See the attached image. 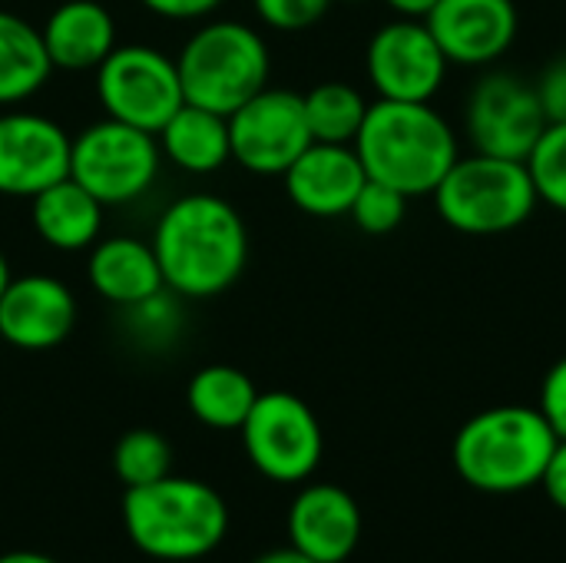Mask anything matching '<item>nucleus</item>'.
I'll list each match as a JSON object with an SVG mask.
<instances>
[{
  "label": "nucleus",
  "instance_id": "72a5a7b5",
  "mask_svg": "<svg viewBox=\"0 0 566 563\" xmlns=\"http://www.w3.org/2000/svg\"><path fill=\"white\" fill-rule=\"evenodd\" d=\"M252 563H315V561H312V557H305V554H298V551L289 544V548H279V551H269V554L255 557Z\"/></svg>",
  "mask_w": 566,
  "mask_h": 563
},
{
  "label": "nucleus",
  "instance_id": "473e14b6",
  "mask_svg": "<svg viewBox=\"0 0 566 563\" xmlns=\"http://www.w3.org/2000/svg\"><path fill=\"white\" fill-rule=\"evenodd\" d=\"M398 17H411V20H424L431 10H434V3L438 0H385Z\"/></svg>",
  "mask_w": 566,
  "mask_h": 563
},
{
  "label": "nucleus",
  "instance_id": "ddd939ff",
  "mask_svg": "<svg viewBox=\"0 0 566 563\" xmlns=\"http://www.w3.org/2000/svg\"><path fill=\"white\" fill-rule=\"evenodd\" d=\"M70 136L40 113H0V196L33 199L70 176Z\"/></svg>",
  "mask_w": 566,
  "mask_h": 563
},
{
  "label": "nucleus",
  "instance_id": "f3484780",
  "mask_svg": "<svg viewBox=\"0 0 566 563\" xmlns=\"http://www.w3.org/2000/svg\"><path fill=\"white\" fill-rule=\"evenodd\" d=\"M368 173L355 153V146L338 143H312L289 169H285V192L295 209L315 219L348 216L358 189L365 186Z\"/></svg>",
  "mask_w": 566,
  "mask_h": 563
},
{
  "label": "nucleus",
  "instance_id": "423d86ee",
  "mask_svg": "<svg viewBox=\"0 0 566 563\" xmlns=\"http://www.w3.org/2000/svg\"><path fill=\"white\" fill-rule=\"evenodd\" d=\"M431 196L438 216L464 236L511 232L524 226L541 202L527 163L488 153L458 156Z\"/></svg>",
  "mask_w": 566,
  "mask_h": 563
},
{
  "label": "nucleus",
  "instance_id": "dca6fc26",
  "mask_svg": "<svg viewBox=\"0 0 566 563\" xmlns=\"http://www.w3.org/2000/svg\"><path fill=\"white\" fill-rule=\"evenodd\" d=\"M361 541V508L338 484H308L289 508V544L315 563H345Z\"/></svg>",
  "mask_w": 566,
  "mask_h": 563
},
{
  "label": "nucleus",
  "instance_id": "f257e3e1",
  "mask_svg": "<svg viewBox=\"0 0 566 563\" xmlns=\"http://www.w3.org/2000/svg\"><path fill=\"white\" fill-rule=\"evenodd\" d=\"M153 249L166 289L186 299H212L232 289L245 272L249 232L232 202L192 192L159 216Z\"/></svg>",
  "mask_w": 566,
  "mask_h": 563
},
{
  "label": "nucleus",
  "instance_id": "bb28decb",
  "mask_svg": "<svg viewBox=\"0 0 566 563\" xmlns=\"http://www.w3.org/2000/svg\"><path fill=\"white\" fill-rule=\"evenodd\" d=\"M405 212H408V196L378 179H365V186L358 189V196L348 209L352 222L368 236L395 232L405 222Z\"/></svg>",
  "mask_w": 566,
  "mask_h": 563
},
{
  "label": "nucleus",
  "instance_id": "9b49d317",
  "mask_svg": "<svg viewBox=\"0 0 566 563\" xmlns=\"http://www.w3.org/2000/svg\"><path fill=\"white\" fill-rule=\"evenodd\" d=\"M547 129L537 86L514 73H488L468 100V136L474 153L524 163Z\"/></svg>",
  "mask_w": 566,
  "mask_h": 563
},
{
  "label": "nucleus",
  "instance_id": "c85d7f7f",
  "mask_svg": "<svg viewBox=\"0 0 566 563\" xmlns=\"http://www.w3.org/2000/svg\"><path fill=\"white\" fill-rule=\"evenodd\" d=\"M547 123H566V53L554 56L534 83Z\"/></svg>",
  "mask_w": 566,
  "mask_h": 563
},
{
  "label": "nucleus",
  "instance_id": "f704fd0d",
  "mask_svg": "<svg viewBox=\"0 0 566 563\" xmlns=\"http://www.w3.org/2000/svg\"><path fill=\"white\" fill-rule=\"evenodd\" d=\"M0 563H60V561H53L50 554H40V551H7V554H0Z\"/></svg>",
  "mask_w": 566,
  "mask_h": 563
},
{
  "label": "nucleus",
  "instance_id": "412c9836",
  "mask_svg": "<svg viewBox=\"0 0 566 563\" xmlns=\"http://www.w3.org/2000/svg\"><path fill=\"white\" fill-rule=\"evenodd\" d=\"M159 153L182 173L206 176L222 169L232 159V143H229V116L182 103L166 126L156 133Z\"/></svg>",
  "mask_w": 566,
  "mask_h": 563
},
{
  "label": "nucleus",
  "instance_id": "393cba45",
  "mask_svg": "<svg viewBox=\"0 0 566 563\" xmlns=\"http://www.w3.org/2000/svg\"><path fill=\"white\" fill-rule=\"evenodd\" d=\"M113 468L123 488H143L172 475V448L153 428L126 431L113 448Z\"/></svg>",
  "mask_w": 566,
  "mask_h": 563
},
{
  "label": "nucleus",
  "instance_id": "4be33fe9",
  "mask_svg": "<svg viewBox=\"0 0 566 563\" xmlns=\"http://www.w3.org/2000/svg\"><path fill=\"white\" fill-rule=\"evenodd\" d=\"M53 63L46 56L40 27L0 10V106H17L43 90Z\"/></svg>",
  "mask_w": 566,
  "mask_h": 563
},
{
  "label": "nucleus",
  "instance_id": "7c9ffc66",
  "mask_svg": "<svg viewBox=\"0 0 566 563\" xmlns=\"http://www.w3.org/2000/svg\"><path fill=\"white\" fill-rule=\"evenodd\" d=\"M149 13L166 20H199L209 17L222 0H139Z\"/></svg>",
  "mask_w": 566,
  "mask_h": 563
},
{
  "label": "nucleus",
  "instance_id": "b1692460",
  "mask_svg": "<svg viewBox=\"0 0 566 563\" xmlns=\"http://www.w3.org/2000/svg\"><path fill=\"white\" fill-rule=\"evenodd\" d=\"M302 103H305L312 143H338V146L355 143L371 106L352 83H338V80L318 83L302 96Z\"/></svg>",
  "mask_w": 566,
  "mask_h": 563
},
{
  "label": "nucleus",
  "instance_id": "a878e982",
  "mask_svg": "<svg viewBox=\"0 0 566 563\" xmlns=\"http://www.w3.org/2000/svg\"><path fill=\"white\" fill-rule=\"evenodd\" d=\"M524 163L534 179L537 199L566 212V123H547Z\"/></svg>",
  "mask_w": 566,
  "mask_h": 563
},
{
  "label": "nucleus",
  "instance_id": "cd10ccee",
  "mask_svg": "<svg viewBox=\"0 0 566 563\" xmlns=\"http://www.w3.org/2000/svg\"><path fill=\"white\" fill-rule=\"evenodd\" d=\"M252 7L275 30H305L328 13L332 0H252Z\"/></svg>",
  "mask_w": 566,
  "mask_h": 563
},
{
  "label": "nucleus",
  "instance_id": "7ed1b4c3",
  "mask_svg": "<svg viewBox=\"0 0 566 563\" xmlns=\"http://www.w3.org/2000/svg\"><path fill=\"white\" fill-rule=\"evenodd\" d=\"M119 514L133 548L163 563L202 561L229 534L222 494L199 478L166 475L153 484L126 488Z\"/></svg>",
  "mask_w": 566,
  "mask_h": 563
},
{
  "label": "nucleus",
  "instance_id": "39448f33",
  "mask_svg": "<svg viewBox=\"0 0 566 563\" xmlns=\"http://www.w3.org/2000/svg\"><path fill=\"white\" fill-rule=\"evenodd\" d=\"M176 66L186 103L229 116L269 86L272 56L259 30L239 20H212L186 40Z\"/></svg>",
  "mask_w": 566,
  "mask_h": 563
},
{
  "label": "nucleus",
  "instance_id": "a211bd4d",
  "mask_svg": "<svg viewBox=\"0 0 566 563\" xmlns=\"http://www.w3.org/2000/svg\"><path fill=\"white\" fill-rule=\"evenodd\" d=\"M86 275L96 295L123 309H139L166 289L153 242L133 236H113L96 242L90 252Z\"/></svg>",
  "mask_w": 566,
  "mask_h": 563
},
{
  "label": "nucleus",
  "instance_id": "4468645a",
  "mask_svg": "<svg viewBox=\"0 0 566 563\" xmlns=\"http://www.w3.org/2000/svg\"><path fill=\"white\" fill-rule=\"evenodd\" d=\"M448 63L488 66L517 40L514 0H438L424 17Z\"/></svg>",
  "mask_w": 566,
  "mask_h": 563
},
{
  "label": "nucleus",
  "instance_id": "f8f14e48",
  "mask_svg": "<svg viewBox=\"0 0 566 563\" xmlns=\"http://www.w3.org/2000/svg\"><path fill=\"white\" fill-rule=\"evenodd\" d=\"M365 66L378 100L431 103L451 63L424 20L401 17L395 23L378 27V33L368 43Z\"/></svg>",
  "mask_w": 566,
  "mask_h": 563
},
{
  "label": "nucleus",
  "instance_id": "6ab92c4d",
  "mask_svg": "<svg viewBox=\"0 0 566 563\" xmlns=\"http://www.w3.org/2000/svg\"><path fill=\"white\" fill-rule=\"evenodd\" d=\"M40 37L53 70H96L116 46V23L96 0H63Z\"/></svg>",
  "mask_w": 566,
  "mask_h": 563
},
{
  "label": "nucleus",
  "instance_id": "2f4dec72",
  "mask_svg": "<svg viewBox=\"0 0 566 563\" xmlns=\"http://www.w3.org/2000/svg\"><path fill=\"white\" fill-rule=\"evenodd\" d=\"M541 488H544V494H547L560 511H566V441H557V448H554V455H551V461H547V468H544Z\"/></svg>",
  "mask_w": 566,
  "mask_h": 563
},
{
  "label": "nucleus",
  "instance_id": "1a4fd4ad",
  "mask_svg": "<svg viewBox=\"0 0 566 563\" xmlns=\"http://www.w3.org/2000/svg\"><path fill=\"white\" fill-rule=\"evenodd\" d=\"M96 96L106 116L153 136L186 103L176 60L146 43L113 46V53L96 66Z\"/></svg>",
  "mask_w": 566,
  "mask_h": 563
},
{
  "label": "nucleus",
  "instance_id": "5701e85b",
  "mask_svg": "<svg viewBox=\"0 0 566 563\" xmlns=\"http://www.w3.org/2000/svg\"><path fill=\"white\" fill-rule=\"evenodd\" d=\"M259 398L252 378L235 365H206L186 385L192 418L216 431H239Z\"/></svg>",
  "mask_w": 566,
  "mask_h": 563
},
{
  "label": "nucleus",
  "instance_id": "c756f323",
  "mask_svg": "<svg viewBox=\"0 0 566 563\" xmlns=\"http://www.w3.org/2000/svg\"><path fill=\"white\" fill-rule=\"evenodd\" d=\"M544 418L551 421L554 435L566 441V358H560L547 375H544V385H541V405Z\"/></svg>",
  "mask_w": 566,
  "mask_h": 563
},
{
  "label": "nucleus",
  "instance_id": "2eb2a0df",
  "mask_svg": "<svg viewBox=\"0 0 566 563\" xmlns=\"http://www.w3.org/2000/svg\"><path fill=\"white\" fill-rule=\"evenodd\" d=\"M76 325V299L53 275L10 279L0 295V338L20 352H46Z\"/></svg>",
  "mask_w": 566,
  "mask_h": 563
},
{
  "label": "nucleus",
  "instance_id": "aec40b11",
  "mask_svg": "<svg viewBox=\"0 0 566 563\" xmlns=\"http://www.w3.org/2000/svg\"><path fill=\"white\" fill-rule=\"evenodd\" d=\"M30 219L36 236L60 252H80L99 242L103 202L83 189L73 176L46 186L30 199Z\"/></svg>",
  "mask_w": 566,
  "mask_h": 563
},
{
  "label": "nucleus",
  "instance_id": "0eeeda50",
  "mask_svg": "<svg viewBox=\"0 0 566 563\" xmlns=\"http://www.w3.org/2000/svg\"><path fill=\"white\" fill-rule=\"evenodd\" d=\"M159 139L113 116L86 126L70 143V176L103 206L139 199L159 173Z\"/></svg>",
  "mask_w": 566,
  "mask_h": 563
},
{
  "label": "nucleus",
  "instance_id": "9d476101",
  "mask_svg": "<svg viewBox=\"0 0 566 563\" xmlns=\"http://www.w3.org/2000/svg\"><path fill=\"white\" fill-rule=\"evenodd\" d=\"M232 159L255 176H285L312 146L302 93L265 86L229 113Z\"/></svg>",
  "mask_w": 566,
  "mask_h": 563
},
{
  "label": "nucleus",
  "instance_id": "e433bc0d",
  "mask_svg": "<svg viewBox=\"0 0 566 563\" xmlns=\"http://www.w3.org/2000/svg\"><path fill=\"white\" fill-rule=\"evenodd\" d=\"M0 345H3V338H0Z\"/></svg>",
  "mask_w": 566,
  "mask_h": 563
},
{
  "label": "nucleus",
  "instance_id": "c9c22d12",
  "mask_svg": "<svg viewBox=\"0 0 566 563\" xmlns=\"http://www.w3.org/2000/svg\"><path fill=\"white\" fill-rule=\"evenodd\" d=\"M10 279H13V275H10V265H7V256L0 252V295H3V289L10 285Z\"/></svg>",
  "mask_w": 566,
  "mask_h": 563
},
{
  "label": "nucleus",
  "instance_id": "f03ea898",
  "mask_svg": "<svg viewBox=\"0 0 566 563\" xmlns=\"http://www.w3.org/2000/svg\"><path fill=\"white\" fill-rule=\"evenodd\" d=\"M355 153L368 173L408 199L431 196L454 166L458 136L431 103L378 100L355 136Z\"/></svg>",
  "mask_w": 566,
  "mask_h": 563
},
{
  "label": "nucleus",
  "instance_id": "20e7f679",
  "mask_svg": "<svg viewBox=\"0 0 566 563\" xmlns=\"http://www.w3.org/2000/svg\"><path fill=\"white\" fill-rule=\"evenodd\" d=\"M557 441L541 408L501 405L461 425L451 461L474 491L517 494L541 484Z\"/></svg>",
  "mask_w": 566,
  "mask_h": 563
},
{
  "label": "nucleus",
  "instance_id": "6e6552de",
  "mask_svg": "<svg viewBox=\"0 0 566 563\" xmlns=\"http://www.w3.org/2000/svg\"><path fill=\"white\" fill-rule=\"evenodd\" d=\"M239 435L252 468L275 484H302L322 465V425L292 392H259Z\"/></svg>",
  "mask_w": 566,
  "mask_h": 563
}]
</instances>
